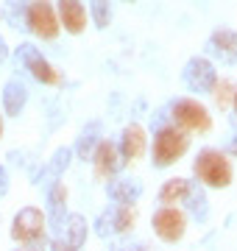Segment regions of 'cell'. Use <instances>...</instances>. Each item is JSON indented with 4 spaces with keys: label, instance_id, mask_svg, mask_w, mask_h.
Segmentation results:
<instances>
[{
    "label": "cell",
    "instance_id": "cb8c5ba5",
    "mask_svg": "<svg viewBox=\"0 0 237 251\" xmlns=\"http://www.w3.org/2000/svg\"><path fill=\"white\" fill-rule=\"evenodd\" d=\"M9 187H11V184H9V171L0 165V198L9 196Z\"/></svg>",
    "mask_w": 237,
    "mask_h": 251
},
{
    "label": "cell",
    "instance_id": "d6986e66",
    "mask_svg": "<svg viewBox=\"0 0 237 251\" xmlns=\"http://www.w3.org/2000/svg\"><path fill=\"white\" fill-rule=\"evenodd\" d=\"M187 190H190V181L187 179H167L162 184V190H159V204H165V206L182 204Z\"/></svg>",
    "mask_w": 237,
    "mask_h": 251
},
{
    "label": "cell",
    "instance_id": "ba28073f",
    "mask_svg": "<svg viewBox=\"0 0 237 251\" xmlns=\"http://www.w3.org/2000/svg\"><path fill=\"white\" fill-rule=\"evenodd\" d=\"M182 78L187 84V90L201 95V92H212L215 81H218V70H215V64L207 56H192L190 62L184 64Z\"/></svg>",
    "mask_w": 237,
    "mask_h": 251
},
{
    "label": "cell",
    "instance_id": "8992f818",
    "mask_svg": "<svg viewBox=\"0 0 237 251\" xmlns=\"http://www.w3.org/2000/svg\"><path fill=\"white\" fill-rule=\"evenodd\" d=\"M25 25L28 31L39 39H56L62 25H59V14H56L53 3H47V0H34L25 11Z\"/></svg>",
    "mask_w": 237,
    "mask_h": 251
},
{
    "label": "cell",
    "instance_id": "603a6c76",
    "mask_svg": "<svg viewBox=\"0 0 237 251\" xmlns=\"http://www.w3.org/2000/svg\"><path fill=\"white\" fill-rule=\"evenodd\" d=\"M90 11L95 28H106L112 23V0H90Z\"/></svg>",
    "mask_w": 237,
    "mask_h": 251
},
{
    "label": "cell",
    "instance_id": "e0dca14e",
    "mask_svg": "<svg viewBox=\"0 0 237 251\" xmlns=\"http://www.w3.org/2000/svg\"><path fill=\"white\" fill-rule=\"evenodd\" d=\"M100 140H103V126L98 123V120H92L90 126H87V128H84L81 134H78V143H75V156H78V159H90L92 156V151H95V145L100 143Z\"/></svg>",
    "mask_w": 237,
    "mask_h": 251
},
{
    "label": "cell",
    "instance_id": "4316f807",
    "mask_svg": "<svg viewBox=\"0 0 237 251\" xmlns=\"http://www.w3.org/2000/svg\"><path fill=\"white\" fill-rule=\"evenodd\" d=\"M232 106L237 109V87H235V100H232Z\"/></svg>",
    "mask_w": 237,
    "mask_h": 251
},
{
    "label": "cell",
    "instance_id": "d4e9b609",
    "mask_svg": "<svg viewBox=\"0 0 237 251\" xmlns=\"http://www.w3.org/2000/svg\"><path fill=\"white\" fill-rule=\"evenodd\" d=\"M6 59H9V45H6V39L0 36V64L6 62Z\"/></svg>",
    "mask_w": 237,
    "mask_h": 251
},
{
    "label": "cell",
    "instance_id": "52a82bcc",
    "mask_svg": "<svg viewBox=\"0 0 237 251\" xmlns=\"http://www.w3.org/2000/svg\"><path fill=\"white\" fill-rule=\"evenodd\" d=\"M151 224H154V232L162 243H179L184 237V232H187V215L182 209H176L173 204L170 206L162 204V209L154 212Z\"/></svg>",
    "mask_w": 237,
    "mask_h": 251
},
{
    "label": "cell",
    "instance_id": "2e32d148",
    "mask_svg": "<svg viewBox=\"0 0 237 251\" xmlns=\"http://www.w3.org/2000/svg\"><path fill=\"white\" fill-rule=\"evenodd\" d=\"M106 193L115 204H137L142 196V184L140 181H126V179H115L112 176L106 184Z\"/></svg>",
    "mask_w": 237,
    "mask_h": 251
},
{
    "label": "cell",
    "instance_id": "5bb4252c",
    "mask_svg": "<svg viewBox=\"0 0 237 251\" xmlns=\"http://www.w3.org/2000/svg\"><path fill=\"white\" fill-rule=\"evenodd\" d=\"M47 221L53 229H62L64 218H67V187L62 181H56L53 187L47 190Z\"/></svg>",
    "mask_w": 237,
    "mask_h": 251
},
{
    "label": "cell",
    "instance_id": "ac0fdd59",
    "mask_svg": "<svg viewBox=\"0 0 237 251\" xmlns=\"http://www.w3.org/2000/svg\"><path fill=\"white\" fill-rule=\"evenodd\" d=\"M112 232L118 234H128L137 226V206L134 204H118L112 209Z\"/></svg>",
    "mask_w": 237,
    "mask_h": 251
},
{
    "label": "cell",
    "instance_id": "5b68a950",
    "mask_svg": "<svg viewBox=\"0 0 237 251\" xmlns=\"http://www.w3.org/2000/svg\"><path fill=\"white\" fill-rule=\"evenodd\" d=\"M14 59H17V62L39 81V84H45V87H62V84H64L62 70H56L53 64L47 62L45 56L39 53V50L31 45V42H23V45H17V50H14Z\"/></svg>",
    "mask_w": 237,
    "mask_h": 251
},
{
    "label": "cell",
    "instance_id": "7c38bea8",
    "mask_svg": "<svg viewBox=\"0 0 237 251\" xmlns=\"http://www.w3.org/2000/svg\"><path fill=\"white\" fill-rule=\"evenodd\" d=\"M207 53L223 64H237V34L232 28H218L207 42Z\"/></svg>",
    "mask_w": 237,
    "mask_h": 251
},
{
    "label": "cell",
    "instance_id": "ffe728a7",
    "mask_svg": "<svg viewBox=\"0 0 237 251\" xmlns=\"http://www.w3.org/2000/svg\"><path fill=\"white\" fill-rule=\"evenodd\" d=\"M184 201H187V209L192 212V218H198V221H207V218H210V206H207L204 187H198V184H192L190 181V190H187Z\"/></svg>",
    "mask_w": 237,
    "mask_h": 251
},
{
    "label": "cell",
    "instance_id": "3957f363",
    "mask_svg": "<svg viewBox=\"0 0 237 251\" xmlns=\"http://www.w3.org/2000/svg\"><path fill=\"white\" fill-rule=\"evenodd\" d=\"M11 240L20 246H42L47 243V218L37 206H25L20 209L14 221H11Z\"/></svg>",
    "mask_w": 237,
    "mask_h": 251
},
{
    "label": "cell",
    "instance_id": "484cf974",
    "mask_svg": "<svg viewBox=\"0 0 237 251\" xmlns=\"http://www.w3.org/2000/svg\"><path fill=\"white\" fill-rule=\"evenodd\" d=\"M0 140H3V109H0Z\"/></svg>",
    "mask_w": 237,
    "mask_h": 251
},
{
    "label": "cell",
    "instance_id": "4fadbf2b",
    "mask_svg": "<svg viewBox=\"0 0 237 251\" xmlns=\"http://www.w3.org/2000/svg\"><path fill=\"white\" fill-rule=\"evenodd\" d=\"M62 229L67 234H64V240H53V249H81L84 243H87V234H90V229H87V218L84 215H67L64 218Z\"/></svg>",
    "mask_w": 237,
    "mask_h": 251
},
{
    "label": "cell",
    "instance_id": "30bf717a",
    "mask_svg": "<svg viewBox=\"0 0 237 251\" xmlns=\"http://www.w3.org/2000/svg\"><path fill=\"white\" fill-rule=\"evenodd\" d=\"M120 156H123V162H137L145 156L148 151V134L145 128L140 123H128L126 128H123V137H120Z\"/></svg>",
    "mask_w": 237,
    "mask_h": 251
},
{
    "label": "cell",
    "instance_id": "9a60e30c",
    "mask_svg": "<svg viewBox=\"0 0 237 251\" xmlns=\"http://www.w3.org/2000/svg\"><path fill=\"white\" fill-rule=\"evenodd\" d=\"M28 103V90L25 84L17 78L6 81V87H3V112L9 117H20V112L25 109Z\"/></svg>",
    "mask_w": 237,
    "mask_h": 251
},
{
    "label": "cell",
    "instance_id": "44dd1931",
    "mask_svg": "<svg viewBox=\"0 0 237 251\" xmlns=\"http://www.w3.org/2000/svg\"><path fill=\"white\" fill-rule=\"evenodd\" d=\"M70 162H73V151H70V148H59V151L53 153V159L47 162V168H45V179H50L47 184H56V179L70 168Z\"/></svg>",
    "mask_w": 237,
    "mask_h": 251
},
{
    "label": "cell",
    "instance_id": "7402d4cb",
    "mask_svg": "<svg viewBox=\"0 0 237 251\" xmlns=\"http://www.w3.org/2000/svg\"><path fill=\"white\" fill-rule=\"evenodd\" d=\"M212 95H215V103H218L220 109H229V106H232V100H235V81H232V78L215 81Z\"/></svg>",
    "mask_w": 237,
    "mask_h": 251
},
{
    "label": "cell",
    "instance_id": "6da1fadb",
    "mask_svg": "<svg viewBox=\"0 0 237 251\" xmlns=\"http://www.w3.org/2000/svg\"><path fill=\"white\" fill-rule=\"evenodd\" d=\"M192 173L204 187H212V190H226L235 179L232 159L218 148H204L192 162Z\"/></svg>",
    "mask_w": 237,
    "mask_h": 251
},
{
    "label": "cell",
    "instance_id": "7a4b0ae2",
    "mask_svg": "<svg viewBox=\"0 0 237 251\" xmlns=\"http://www.w3.org/2000/svg\"><path fill=\"white\" fill-rule=\"evenodd\" d=\"M187 151H190V134L179 126H162L154 134V148H151L154 168H170Z\"/></svg>",
    "mask_w": 237,
    "mask_h": 251
},
{
    "label": "cell",
    "instance_id": "8fae6325",
    "mask_svg": "<svg viewBox=\"0 0 237 251\" xmlns=\"http://www.w3.org/2000/svg\"><path fill=\"white\" fill-rule=\"evenodd\" d=\"M56 14H59V25L67 34H84L87 28V9L81 0H56Z\"/></svg>",
    "mask_w": 237,
    "mask_h": 251
},
{
    "label": "cell",
    "instance_id": "9c48e42d",
    "mask_svg": "<svg viewBox=\"0 0 237 251\" xmlns=\"http://www.w3.org/2000/svg\"><path fill=\"white\" fill-rule=\"evenodd\" d=\"M90 162H92V171H95V179H100V181H109L112 176H118L120 168L126 165L123 156H120V148L115 143H109V140H100L95 145Z\"/></svg>",
    "mask_w": 237,
    "mask_h": 251
},
{
    "label": "cell",
    "instance_id": "277c9868",
    "mask_svg": "<svg viewBox=\"0 0 237 251\" xmlns=\"http://www.w3.org/2000/svg\"><path fill=\"white\" fill-rule=\"evenodd\" d=\"M170 117L173 126L184 128L187 134H210L212 131V115L210 109L204 106L195 98H179L170 103Z\"/></svg>",
    "mask_w": 237,
    "mask_h": 251
}]
</instances>
